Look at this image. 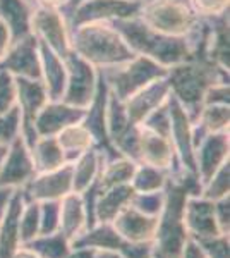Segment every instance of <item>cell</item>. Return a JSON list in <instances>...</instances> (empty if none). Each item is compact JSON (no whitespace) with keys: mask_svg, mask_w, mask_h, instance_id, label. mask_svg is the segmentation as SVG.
Instances as JSON below:
<instances>
[{"mask_svg":"<svg viewBox=\"0 0 230 258\" xmlns=\"http://www.w3.org/2000/svg\"><path fill=\"white\" fill-rule=\"evenodd\" d=\"M170 93L186 109L194 122L203 109L204 95L216 83H228V71L221 69L206 57L191 59L167 69Z\"/></svg>","mask_w":230,"mask_h":258,"instance_id":"obj_1","label":"cell"},{"mask_svg":"<svg viewBox=\"0 0 230 258\" xmlns=\"http://www.w3.org/2000/svg\"><path fill=\"white\" fill-rule=\"evenodd\" d=\"M70 48L96 69L114 68L136 57L112 23H88L74 28Z\"/></svg>","mask_w":230,"mask_h":258,"instance_id":"obj_2","label":"cell"},{"mask_svg":"<svg viewBox=\"0 0 230 258\" xmlns=\"http://www.w3.org/2000/svg\"><path fill=\"white\" fill-rule=\"evenodd\" d=\"M112 26L120 33L136 55L148 57L167 69L192 57V48L186 36H170L153 31L139 18L114 21Z\"/></svg>","mask_w":230,"mask_h":258,"instance_id":"obj_3","label":"cell"},{"mask_svg":"<svg viewBox=\"0 0 230 258\" xmlns=\"http://www.w3.org/2000/svg\"><path fill=\"white\" fill-rule=\"evenodd\" d=\"M108 90L119 100L125 102L149 83L167 76V68L144 55H136L134 59L114 66V68L100 69Z\"/></svg>","mask_w":230,"mask_h":258,"instance_id":"obj_4","label":"cell"},{"mask_svg":"<svg viewBox=\"0 0 230 258\" xmlns=\"http://www.w3.org/2000/svg\"><path fill=\"white\" fill-rule=\"evenodd\" d=\"M139 19L153 31L170 36H186L199 21L182 0H146Z\"/></svg>","mask_w":230,"mask_h":258,"instance_id":"obj_5","label":"cell"},{"mask_svg":"<svg viewBox=\"0 0 230 258\" xmlns=\"http://www.w3.org/2000/svg\"><path fill=\"white\" fill-rule=\"evenodd\" d=\"M146 0H83L76 7L62 12L69 33L88 23H114L139 18Z\"/></svg>","mask_w":230,"mask_h":258,"instance_id":"obj_6","label":"cell"},{"mask_svg":"<svg viewBox=\"0 0 230 258\" xmlns=\"http://www.w3.org/2000/svg\"><path fill=\"white\" fill-rule=\"evenodd\" d=\"M64 62L67 68V85H65L64 97L60 102L86 110L90 103L93 102L96 88H98L96 68H93L90 62L81 59L74 52L67 59H64Z\"/></svg>","mask_w":230,"mask_h":258,"instance_id":"obj_7","label":"cell"},{"mask_svg":"<svg viewBox=\"0 0 230 258\" xmlns=\"http://www.w3.org/2000/svg\"><path fill=\"white\" fill-rule=\"evenodd\" d=\"M31 35L52 48L62 60L72 53L69 26L62 11L36 7L31 16Z\"/></svg>","mask_w":230,"mask_h":258,"instance_id":"obj_8","label":"cell"},{"mask_svg":"<svg viewBox=\"0 0 230 258\" xmlns=\"http://www.w3.org/2000/svg\"><path fill=\"white\" fill-rule=\"evenodd\" d=\"M24 202H58L72 193V165L64 164L50 172L35 174L21 188Z\"/></svg>","mask_w":230,"mask_h":258,"instance_id":"obj_9","label":"cell"},{"mask_svg":"<svg viewBox=\"0 0 230 258\" xmlns=\"http://www.w3.org/2000/svg\"><path fill=\"white\" fill-rule=\"evenodd\" d=\"M167 107H169V120H170L169 138L174 145L179 165L182 169L196 174L194 145H192V120L187 115L186 109L179 103V100L172 93H170L169 100H167Z\"/></svg>","mask_w":230,"mask_h":258,"instance_id":"obj_10","label":"cell"},{"mask_svg":"<svg viewBox=\"0 0 230 258\" xmlns=\"http://www.w3.org/2000/svg\"><path fill=\"white\" fill-rule=\"evenodd\" d=\"M137 164L151 165L167 172L182 169L169 136L155 133L141 124L137 131Z\"/></svg>","mask_w":230,"mask_h":258,"instance_id":"obj_11","label":"cell"},{"mask_svg":"<svg viewBox=\"0 0 230 258\" xmlns=\"http://www.w3.org/2000/svg\"><path fill=\"white\" fill-rule=\"evenodd\" d=\"M0 69L14 78L41 80V64L38 53V40L35 35L12 41L7 53L0 60Z\"/></svg>","mask_w":230,"mask_h":258,"instance_id":"obj_12","label":"cell"},{"mask_svg":"<svg viewBox=\"0 0 230 258\" xmlns=\"http://www.w3.org/2000/svg\"><path fill=\"white\" fill-rule=\"evenodd\" d=\"M35 174L31 150L23 136L18 135L11 141L6 159L0 165V188H23Z\"/></svg>","mask_w":230,"mask_h":258,"instance_id":"obj_13","label":"cell"},{"mask_svg":"<svg viewBox=\"0 0 230 258\" xmlns=\"http://www.w3.org/2000/svg\"><path fill=\"white\" fill-rule=\"evenodd\" d=\"M184 226L187 236L194 241L221 234L215 219V205L201 195H191L184 205Z\"/></svg>","mask_w":230,"mask_h":258,"instance_id":"obj_14","label":"cell"},{"mask_svg":"<svg viewBox=\"0 0 230 258\" xmlns=\"http://www.w3.org/2000/svg\"><path fill=\"white\" fill-rule=\"evenodd\" d=\"M228 160V131L210 133L194 148V164L201 184Z\"/></svg>","mask_w":230,"mask_h":258,"instance_id":"obj_15","label":"cell"},{"mask_svg":"<svg viewBox=\"0 0 230 258\" xmlns=\"http://www.w3.org/2000/svg\"><path fill=\"white\" fill-rule=\"evenodd\" d=\"M169 97H170V86L169 81H167V76L146 85L143 90H139L137 93H134L132 97H129L124 102L129 122L132 126H139L155 109L163 105Z\"/></svg>","mask_w":230,"mask_h":258,"instance_id":"obj_16","label":"cell"},{"mask_svg":"<svg viewBox=\"0 0 230 258\" xmlns=\"http://www.w3.org/2000/svg\"><path fill=\"white\" fill-rule=\"evenodd\" d=\"M112 226L115 227V231L119 232L120 238L127 241V243H153L155 234H157L158 217L144 215L129 205L112 220Z\"/></svg>","mask_w":230,"mask_h":258,"instance_id":"obj_17","label":"cell"},{"mask_svg":"<svg viewBox=\"0 0 230 258\" xmlns=\"http://www.w3.org/2000/svg\"><path fill=\"white\" fill-rule=\"evenodd\" d=\"M83 109L67 105L64 102H52L48 100L45 107L38 112L35 119V131L40 136H57L64 127L70 124L81 122L85 117Z\"/></svg>","mask_w":230,"mask_h":258,"instance_id":"obj_18","label":"cell"},{"mask_svg":"<svg viewBox=\"0 0 230 258\" xmlns=\"http://www.w3.org/2000/svg\"><path fill=\"white\" fill-rule=\"evenodd\" d=\"M38 53L41 64V81H43L45 88H47L48 100L60 102L62 97H64L65 85H67V68H65V62L40 40Z\"/></svg>","mask_w":230,"mask_h":258,"instance_id":"obj_19","label":"cell"},{"mask_svg":"<svg viewBox=\"0 0 230 258\" xmlns=\"http://www.w3.org/2000/svg\"><path fill=\"white\" fill-rule=\"evenodd\" d=\"M24 197L21 188L12 191L4 217L0 220V258H12L21 246L19 239V217L24 207Z\"/></svg>","mask_w":230,"mask_h":258,"instance_id":"obj_20","label":"cell"},{"mask_svg":"<svg viewBox=\"0 0 230 258\" xmlns=\"http://www.w3.org/2000/svg\"><path fill=\"white\" fill-rule=\"evenodd\" d=\"M136 191L131 184H120L96 193L95 200V222H112L125 207L131 205Z\"/></svg>","mask_w":230,"mask_h":258,"instance_id":"obj_21","label":"cell"},{"mask_svg":"<svg viewBox=\"0 0 230 258\" xmlns=\"http://www.w3.org/2000/svg\"><path fill=\"white\" fill-rule=\"evenodd\" d=\"M86 231V209L83 197L78 193H69L60 200L58 214V232L67 238L70 243Z\"/></svg>","mask_w":230,"mask_h":258,"instance_id":"obj_22","label":"cell"},{"mask_svg":"<svg viewBox=\"0 0 230 258\" xmlns=\"http://www.w3.org/2000/svg\"><path fill=\"white\" fill-rule=\"evenodd\" d=\"M35 11L29 0H0V19L7 24L12 41L31 35V16Z\"/></svg>","mask_w":230,"mask_h":258,"instance_id":"obj_23","label":"cell"},{"mask_svg":"<svg viewBox=\"0 0 230 258\" xmlns=\"http://www.w3.org/2000/svg\"><path fill=\"white\" fill-rule=\"evenodd\" d=\"M72 248H93V249H114V251L122 253L127 241H124L112 226V222L95 224L91 229L83 232L79 238L70 243Z\"/></svg>","mask_w":230,"mask_h":258,"instance_id":"obj_24","label":"cell"},{"mask_svg":"<svg viewBox=\"0 0 230 258\" xmlns=\"http://www.w3.org/2000/svg\"><path fill=\"white\" fill-rule=\"evenodd\" d=\"M136 167H137L136 162H132L127 157L119 155L110 160H103L102 157V169H100V174L95 181L96 189L103 191L108 188H114V186L131 184Z\"/></svg>","mask_w":230,"mask_h":258,"instance_id":"obj_25","label":"cell"},{"mask_svg":"<svg viewBox=\"0 0 230 258\" xmlns=\"http://www.w3.org/2000/svg\"><path fill=\"white\" fill-rule=\"evenodd\" d=\"M72 165V193H85L91 184H95L96 177L102 169V153L98 148H90L76 160Z\"/></svg>","mask_w":230,"mask_h":258,"instance_id":"obj_26","label":"cell"},{"mask_svg":"<svg viewBox=\"0 0 230 258\" xmlns=\"http://www.w3.org/2000/svg\"><path fill=\"white\" fill-rule=\"evenodd\" d=\"M55 138L58 145H60L62 152H64L67 164L74 162L79 155H83L90 148H96L93 136H91V133L88 131L83 122H76L64 127Z\"/></svg>","mask_w":230,"mask_h":258,"instance_id":"obj_27","label":"cell"},{"mask_svg":"<svg viewBox=\"0 0 230 258\" xmlns=\"http://www.w3.org/2000/svg\"><path fill=\"white\" fill-rule=\"evenodd\" d=\"M29 150H31L36 174L50 172V170H55L62 167L64 164H67L64 152H62L55 136H40Z\"/></svg>","mask_w":230,"mask_h":258,"instance_id":"obj_28","label":"cell"},{"mask_svg":"<svg viewBox=\"0 0 230 258\" xmlns=\"http://www.w3.org/2000/svg\"><path fill=\"white\" fill-rule=\"evenodd\" d=\"M29 249L40 255L41 258H65L72 249L70 241L65 238L62 232H53V234L38 236L29 243L23 244Z\"/></svg>","mask_w":230,"mask_h":258,"instance_id":"obj_29","label":"cell"},{"mask_svg":"<svg viewBox=\"0 0 230 258\" xmlns=\"http://www.w3.org/2000/svg\"><path fill=\"white\" fill-rule=\"evenodd\" d=\"M167 179H169L167 170L151 167V165L137 164L131 186L136 193H155V191H163Z\"/></svg>","mask_w":230,"mask_h":258,"instance_id":"obj_30","label":"cell"},{"mask_svg":"<svg viewBox=\"0 0 230 258\" xmlns=\"http://www.w3.org/2000/svg\"><path fill=\"white\" fill-rule=\"evenodd\" d=\"M192 124H198L206 135L228 131V105H225V103L203 105L198 119Z\"/></svg>","mask_w":230,"mask_h":258,"instance_id":"obj_31","label":"cell"},{"mask_svg":"<svg viewBox=\"0 0 230 258\" xmlns=\"http://www.w3.org/2000/svg\"><path fill=\"white\" fill-rule=\"evenodd\" d=\"M38 236H40V203L26 202L19 217L21 244H26L35 238H38Z\"/></svg>","mask_w":230,"mask_h":258,"instance_id":"obj_32","label":"cell"},{"mask_svg":"<svg viewBox=\"0 0 230 258\" xmlns=\"http://www.w3.org/2000/svg\"><path fill=\"white\" fill-rule=\"evenodd\" d=\"M228 189H230V164L227 160L203 184L201 197L210 200V202H216V200H220V198L228 197Z\"/></svg>","mask_w":230,"mask_h":258,"instance_id":"obj_33","label":"cell"},{"mask_svg":"<svg viewBox=\"0 0 230 258\" xmlns=\"http://www.w3.org/2000/svg\"><path fill=\"white\" fill-rule=\"evenodd\" d=\"M163 191H155V193H134L131 200V207L139 210L141 214L149 215V217H158L163 209Z\"/></svg>","mask_w":230,"mask_h":258,"instance_id":"obj_34","label":"cell"},{"mask_svg":"<svg viewBox=\"0 0 230 258\" xmlns=\"http://www.w3.org/2000/svg\"><path fill=\"white\" fill-rule=\"evenodd\" d=\"M58 214H60V200L40 203V236L58 232Z\"/></svg>","mask_w":230,"mask_h":258,"instance_id":"obj_35","label":"cell"},{"mask_svg":"<svg viewBox=\"0 0 230 258\" xmlns=\"http://www.w3.org/2000/svg\"><path fill=\"white\" fill-rule=\"evenodd\" d=\"M189 7L198 18L210 19L228 12V0H187Z\"/></svg>","mask_w":230,"mask_h":258,"instance_id":"obj_36","label":"cell"},{"mask_svg":"<svg viewBox=\"0 0 230 258\" xmlns=\"http://www.w3.org/2000/svg\"><path fill=\"white\" fill-rule=\"evenodd\" d=\"M16 107V81L7 71L0 69V117Z\"/></svg>","mask_w":230,"mask_h":258,"instance_id":"obj_37","label":"cell"},{"mask_svg":"<svg viewBox=\"0 0 230 258\" xmlns=\"http://www.w3.org/2000/svg\"><path fill=\"white\" fill-rule=\"evenodd\" d=\"M196 243L199 244L206 258H230L228 234H218L215 238L199 239Z\"/></svg>","mask_w":230,"mask_h":258,"instance_id":"obj_38","label":"cell"},{"mask_svg":"<svg viewBox=\"0 0 230 258\" xmlns=\"http://www.w3.org/2000/svg\"><path fill=\"white\" fill-rule=\"evenodd\" d=\"M21 115L18 107L0 117V145H11V141L19 135Z\"/></svg>","mask_w":230,"mask_h":258,"instance_id":"obj_39","label":"cell"},{"mask_svg":"<svg viewBox=\"0 0 230 258\" xmlns=\"http://www.w3.org/2000/svg\"><path fill=\"white\" fill-rule=\"evenodd\" d=\"M215 205V219L216 226H218L221 234H228L230 232V198H220L213 202Z\"/></svg>","mask_w":230,"mask_h":258,"instance_id":"obj_40","label":"cell"},{"mask_svg":"<svg viewBox=\"0 0 230 258\" xmlns=\"http://www.w3.org/2000/svg\"><path fill=\"white\" fill-rule=\"evenodd\" d=\"M179 258H206V256H204L203 249L199 248V244L196 243L194 239L189 238L186 241V244H184L182 253H181V256H179Z\"/></svg>","mask_w":230,"mask_h":258,"instance_id":"obj_41","label":"cell"},{"mask_svg":"<svg viewBox=\"0 0 230 258\" xmlns=\"http://www.w3.org/2000/svg\"><path fill=\"white\" fill-rule=\"evenodd\" d=\"M11 43H12V36H11L9 28H7V24L0 19V60H2L4 55L7 53Z\"/></svg>","mask_w":230,"mask_h":258,"instance_id":"obj_42","label":"cell"},{"mask_svg":"<svg viewBox=\"0 0 230 258\" xmlns=\"http://www.w3.org/2000/svg\"><path fill=\"white\" fill-rule=\"evenodd\" d=\"M38 7H45V9H55L60 11L69 4V0H35Z\"/></svg>","mask_w":230,"mask_h":258,"instance_id":"obj_43","label":"cell"},{"mask_svg":"<svg viewBox=\"0 0 230 258\" xmlns=\"http://www.w3.org/2000/svg\"><path fill=\"white\" fill-rule=\"evenodd\" d=\"M95 253L93 248H72L65 258H95Z\"/></svg>","mask_w":230,"mask_h":258,"instance_id":"obj_44","label":"cell"},{"mask_svg":"<svg viewBox=\"0 0 230 258\" xmlns=\"http://www.w3.org/2000/svg\"><path fill=\"white\" fill-rule=\"evenodd\" d=\"M12 188H0V220L4 217V212L7 209V203L12 197Z\"/></svg>","mask_w":230,"mask_h":258,"instance_id":"obj_45","label":"cell"},{"mask_svg":"<svg viewBox=\"0 0 230 258\" xmlns=\"http://www.w3.org/2000/svg\"><path fill=\"white\" fill-rule=\"evenodd\" d=\"M12 258H41V256L36 255L33 249H29V248H26V246H23V244H21V246L18 248V251L12 255Z\"/></svg>","mask_w":230,"mask_h":258,"instance_id":"obj_46","label":"cell"},{"mask_svg":"<svg viewBox=\"0 0 230 258\" xmlns=\"http://www.w3.org/2000/svg\"><path fill=\"white\" fill-rule=\"evenodd\" d=\"M95 258H125L120 251H114V249H96Z\"/></svg>","mask_w":230,"mask_h":258,"instance_id":"obj_47","label":"cell"},{"mask_svg":"<svg viewBox=\"0 0 230 258\" xmlns=\"http://www.w3.org/2000/svg\"><path fill=\"white\" fill-rule=\"evenodd\" d=\"M7 150H9V145H0V165H2L4 159H6Z\"/></svg>","mask_w":230,"mask_h":258,"instance_id":"obj_48","label":"cell"},{"mask_svg":"<svg viewBox=\"0 0 230 258\" xmlns=\"http://www.w3.org/2000/svg\"><path fill=\"white\" fill-rule=\"evenodd\" d=\"M153 258H163V256H158V255H153Z\"/></svg>","mask_w":230,"mask_h":258,"instance_id":"obj_49","label":"cell"},{"mask_svg":"<svg viewBox=\"0 0 230 258\" xmlns=\"http://www.w3.org/2000/svg\"><path fill=\"white\" fill-rule=\"evenodd\" d=\"M29 2H31V4H33V6H35V0H29Z\"/></svg>","mask_w":230,"mask_h":258,"instance_id":"obj_50","label":"cell"},{"mask_svg":"<svg viewBox=\"0 0 230 258\" xmlns=\"http://www.w3.org/2000/svg\"><path fill=\"white\" fill-rule=\"evenodd\" d=\"M182 2H187V0H182Z\"/></svg>","mask_w":230,"mask_h":258,"instance_id":"obj_51","label":"cell"}]
</instances>
